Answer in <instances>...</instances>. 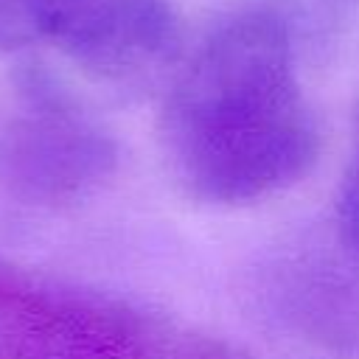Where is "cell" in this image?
Returning <instances> with one entry per match:
<instances>
[{
    "instance_id": "obj_1",
    "label": "cell",
    "mask_w": 359,
    "mask_h": 359,
    "mask_svg": "<svg viewBox=\"0 0 359 359\" xmlns=\"http://www.w3.org/2000/svg\"><path fill=\"white\" fill-rule=\"evenodd\" d=\"M160 137L174 180L208 205L258 202L309 177L320 123L286 8L244 6L185 53L163 93Z\"/></svg>"
},
{
    "instance_id": "obj_2",
    "label": "cell",
    "mask_w": 359,
    "mask_h": 359,
    "mask_svg": "<svg viewBox=\"0 0 359 359\" xmlns=\"http://www.w3.org/2000/svg\"><path fill=\"white\" fill-rule=\"evenodd\" d=\"M115 143L87 104L45 65L17 76V109L0 126V165L28 194L59 199L98 182Z\"/></svg>"
},
{
    "instance_id": "obj_3",
    "label": "cell",
    "mask_w": 359,
    "mask_h": 359,
    "mask_svg": "<svg viewBox=\"0 0 359 359\" xmlns=\"http://www.w3.org/2000/svg\"><path fill=\"white\" fill-rule=\"evenodd\" d=\"M48 45L81 79L118 98L165 93L188 53L168 0H73Z\"/></svg>"
},
{
    "instance_id": "obj_4",
    "label": "cell",
    "mask_w": 359,
    "mask_h": 359,
    "mask_svg": "<svg viewBox=\"0 0 359 359\" xmlns=\"http://www.w3.org/2000/svg\"><path fill=\"white\" fill-rule=\"evenodd\" d=\"M73 0H0V53L48 42Z\"/></svg>"
},
{
    "instance_id": "obj_5",
    "label": "cell",
    "mask_w": 359,
    "mask_h": 359,
    "mask_svg": "<svg viewBox=\"0 0 359 359\" xmlns=\"http://www.w3.org/2000/svg\"><path fill=\"white\" fill-rule=\"evenodd\" d=\"M286 17L297 42H328L359 28V0H289Z\"/></svg>"
},
{
    "instance_id": "obj_6",
    "label": "cell",
    "mask_w": 359,
    "mask_h": 359,
    "mask_svg": "<svg viewBox=\"0 0 359 359\" xmlns=\"http://www.w3.org/2000/svg\"><path fill=\"white\" fill-rule=\"evenodd\" d=\"M337 222H339V236H342L345 247H351L359 255V143H356L353 160L345 168V177L339 185Z\"/></svg>"
}]
</instances>
